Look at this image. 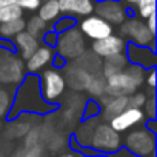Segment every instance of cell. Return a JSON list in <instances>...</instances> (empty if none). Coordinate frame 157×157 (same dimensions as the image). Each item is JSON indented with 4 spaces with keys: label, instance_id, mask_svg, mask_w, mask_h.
Listing matches in <instances>:
<instances>
[{
    "label": "cell",
    "instance_id": "1",
    "mask_svg": "<svg viewBox=\"0 0 157 157\" xmlns=\"http://www.w3.org/2000/svg\"><path fill=\"white\" fill-rule=\"evenodd\" d=\"M57 49L66 59H77L85 52L83 34L78 29H66L57 42Z\"/></svg>",
    "mask_w": 157,
    "mask_h": 157
},
{
    "label": "cell",
    "instance_id": "2",
    "mask_svg": "<svg viewBox=\"0 0 157 157\" xmlns=\"http://www.w3.org/2000/svg\"><path fill=\"white\" fill-rule=\"evenodd\" d=\"M23 77V63L11 52L0 51V82L17 83Z\"/></svg>",
    "mask_w": 157,
    "mask_h": 157
},
{
    "label": "cell",
    "instance_id": "3",
    "mask_svg": "<svg viewBox=\"0 0 157 157\" xmlns=\"http://www.w3.org/2000/svg\"><path fill=\"white\" fill-rule=\"evenodd\" d=\"M90 143H91L96 149L114 151V149H117L119 145H120V136H119V132L114 131L111 126H108V125H99V126L94 128Z\"/></svg>",
    "mask_w": 157,
    "mask_h": 157
},
{
    "label": "cell",
    "instance_id": "4",
    "mask_svg": "<svg viewBox=\"0 0 157 157\" xmlns=\"http://www.w3.org/2000/svg\"><path fill=\"white\" fill-rule=\"evenodd\" d=\"M136 90H137V85L131 78V75L126 71H122L119 74H114V75L108 77L105 93L113 96V97H122V96L134 94Z\"/></svg>",
    "mask_w": 157,
    "mask_h": 157
},
{
    "label": "cell",
    "instance_id": "5",
    "mask_svg": "<svg viewBox=\"0 0 157 157\" xmlns=\"http://www.w3.org/2000/svg\"><path fill=\"white\" fill-rule=\"evenodd\" d=\"M126 146L136 152L137 155H142V157H146L149 154L154 152V148H155V139L154 136L146 131V129H139V131H134L131 132L128 137H126Z\"/></svg>",
    "mask_w": 157,
    "mask_h": 157
},
{
    "label": "cell",
    "instance_id": "6",
    "mask_svg": "<svg viewBox=\"0 0 157 157\" xmlns=\"http://www.w3.org/2000/svg\"><path fill=\"white\" fill-rule=\"evenodd\" d=\"M97 16L109 25H122L125 22V8L117 0H102L94 8Z\"/></svg>",
    "mask_w": 157,
    "mask_h": 157
},
{
    "label": "cell",
    "instance_id": "7",
    "mask_svg": "<svg viewBox=\"0 0 157 157\" xmlns=\"http://www.w3.org/2000/svg\"><path fill=\"white\" fill-rule=\"evenodd\" d=\"M80 33L93 40H100L113 34V26L99 16H90L80 23Z\"/></svg>",
    "mask_w": 157,
    "mask_h": 157
},
{
    "label": "cell",
    "instance_id": "8",
    "mask_svg": "<svg viewBox=\"0 0 157 157\" xmlns=\"http://www.w3.org/2000/svg\"><path fill=\"white\" fill-rule=\"evenodd\" d=\"M122 33L142 46H145V45H148L154 40V34L148 29L146 23H143L137 19H131L128 22H123L122 23Z\"/></svg>",
    "mask_w": 157,
    "mask_h": 157
},
{
    "label": "cell",
    "instance_id": "9",
    "mask_svg": "<svg viewBox=\"0 0 157 157\" xmlns=\"http://www.w3.org/2000/svg\"><path fill=\"white\" fill-rule=\"evenodd\" d=\"M65 90V78L52 69L43 72V96L48 100L57 99Z\"/></svg>",
    "mask_w": 157,
    "mask_h": 157
},
{
    "label": "cell",
    "instance_id": "10",
    "mask_svg": "<svg viewBox=\"0 0 157 157\" xmlns=\"http://www.w3.org/2000/svg\"><path fill=\"white\" fill-rule=\"evenodd\" d=\"M123 48H125L123 39L113 36V34L105 37V39L94 40V43H93V52L100 56V57H109V56L119 54L123 51Z\"/></svg>",
    "mask_w": 157,
    "mask_h": 157
},
{
    "label": "cell",
    "instance_id": "11",
    "mask_svg": "<svg viewBox=\"0 0 157 157\" xmlns=\"http://www.w3.org/2000/svg\"><path fill=\"white\" fill-rule=\"evenodd\" d=\"M142 119H143V113L140 108H126L119 116L111 119V128L120 132L131 128L132 125H137L139 122H142Z\"/></svg>",
    "mask_w": 157,
    "mask_h": 157
},
{
    "label": "cell",
    "instance_id": "12",
    "mask_svg": "<svg viewBox=\"0 0 157 157\" xmlns=\"http://www.w3.org/2000/svg\"><path fill=\"white\" fill-rule=\"evenodd\" d=\"M65 77H66L65 83H68L75 91H82V90H86V85L90 82L91 74L72 63V65L65 68Z\"/></svg>",
    "mask_w": 157,
    "mask_h": 157
},
{
    "label": "cell",
    "instance_id": "13",
    "mask_svg": "<svg viewBox=\"0 0 157 157\" xmlns=\"http://www.w3.org/2000/svg\"><path fill=\"white\" fill-rule=\"evenodd\" d=\"M60 13L75 14V16H90L94 11L93 0H59Z\"/></svg>",
    "mask_w": 157,
    "mask_h": 157
},
{
    "label": "cell",
    "instance_id": "14",
    "mask_svg": "<svg viewBox=\"0 0 157 157\" xmlns=\"http://www.w3.org/2000/svg\"><path fill=\"white\" fill-rule=\"evenodd\" d=\"M16 43H17L20 52H22V57L26 59V60H28V59L37 51V48H39L37 39H36L34 36L28 34L26 31H22V33H19V34L16 36Z\"/></svg>",
    "mask_w": 157,
    "mask_h": 157
},
{
    "label": "cell",
    "instance_id": "15",
    "mask_svg": "<svg viewBox=\"0 0 157 157\" xmlns=\"http://www.w3.org/2000/svg\"><path fill=\"white\" fill-rule=\"evenodd\" d=\"M125 66H126V57L122 52H119V54H114V56H109L105 59V62L102 63V69H103L102 74L108 78L114 74L122 72L125 69Z\"/></svg>",
    "mask_w": 157,
    "mask_h": 157
},
{
    "label": "cell",
    "instance_id": "16",
    "mask_svg": "<svg viewBox=\"0 0 157 157\" xmlns=\"http://www.w3.org/2000/svg\"><path fill=\"white\" fill-rule=\"evenodd\" d=\"M74 65H77L78 68L85 69L90 74H96V72H99L102 69V62H100L99 56L94 54V52H83V54H80L75 59Z\"/></svg>",
    "mask_w": 157,
    "mask_h": 157
},
{
    "label": "cell",
    "instance_id": "17",
    "mask_svg": "<svg viewBox=\"0 0 157 157\" xmlns=\"http://www.w3.org/2000/svg\"><path fill=\"white\" fill-rule=\"evenodd\" d=\"M128 108V96H122V97H113L103 108V117L111 120L116 116H119L123 109Z\"/></svg>",
    "mask_w": 157,
    "mask_h": 157
},
{
    "label": "cell",
    "instance_id": "18",
    "mask_svg": "<svg viewBox=\"0 0 157 157\" xmlns=\"http://www.w3.org/2000/svg\"><path fill=\"white\" fill-rule=\"evenodd\" d=\"M51 56H52V52L49 48H37V51L28 59V69L29 71L40 69L51 60Z\"/></svg>",
    "mask_w": 157,
    "mask_h": 157
},
{
    "label": "cell",
    "instance_id": "19",
    "mask_svg": "<svg viewBox=\"0 0 157 157\" xmlns=\"http://www.w3.org/2000/svg\"><path fill=\"white\" fill-rule=\"evenodd\" d=\"M86 90L91 96H96V97H100L105 94V90H106V77L103 74H91L90 77V82L86 85Z\"/></svg>",
    "mask_w": 157,
    "mask_h": 157
},
{
    "label": "cell",
    "instance_id": "20",
    "mask_svg": "<svg viewBox=\"0 0 157 157\" xmlns=\"http://www.w3.org/2000/svg\"><path fill=\"white\" fill-rule=\"evenodd\" d=\"M60 14L59 0H45V3L39 6V17L43 22H51Z\"/></svg>",
    "mask_w": 157,
    "mask_h": 157
},
{
    "label": "cell",
    "instance_id": "21",
    "mask_svg": "<svg viewBox=\"0 0 157 157\" xmlns=\"http://www.w3.org/2000/svg\"><path fill=\"white\" fill-rule=\"evenodd\" d=\"M25 25H26V22L22 17L16 19V20H11V22H6V23H2L0 25V34L5 36V37L17 36L19 33H22L25 29Z\"/></svg>",
    "mask_w": 157,
    "mask_h": 157
},
{
    "label": "cell",
    "instance_id": "22",
    "mask_svg": "<svg viewBox=\"0 0 157 157\" xmlns=\"http://www.w3.org/2000/svg\"><path fill=\"white\" fill-rule=\"evenodd\" d=\"M22 8L17 3H11L6 6H0V23H6L22 17Z\"/></svg>",
    "mask_w": 157,
    "mask_h": 157
},
{
    "label": "cell",
    "instance_id": "23",
    "mask_svg": "<svg viewBox=\"0 0 157 157\" xmlns=\"http://www.w3.org/2000/svg\"><path fill=\"white\" fill-rule=\"evenodd\" d=\"M29 123L26 122H13L11 125H8L6 128V137L10 139H19V137H23L28 131H29Z\"/></svg>",
    "mask_w": 157,
    "mask_h": 157
},
{
    "label": "cell",
    "instance_id": "24",
    "mask_svg": "<svg viewBox=\"0 0 157 157\" xmlns=\"http://www.w3.org/2000/svg\"><path fill=\"white\" fill-rule=\"evenodd\" d=\"M45 26H46V22H43L39 16H34V17H31L29 19V22L25 25V28H26V33L28 34H31V36H39L43 29H45Z\"/></svg>",
    "mask_w": 157,
    "mask_h": 157
},
{
    "label": "cell",
    "instance_id": "25",
    "mask_svg": "<svg viewBox=\"0 0 157 157\" xmlns=\"http://www.w3.org/2000/svg\"><path fill=\"white\" fill-rule=\"evenodd\" d=\"M139 14L143 19H148L149 16L155 14V0H139Z\"/></svg>",
    "mask_w": 157,
    "mask_h": 157
},
{
    "label": "cell",
    "instance_id": "26",
    "mask_svg": "<svg viewBox=\"0 0 157 157\" xmlns=\"http://www.w3.org/2000/svg\"><path fill=\"white\" fill-rule=\"evenodd\" d=\"M42 143V134H40V128H29V131L25 134V148L34 146V145H40Z\"/></svg>",
    "mask_w": 157,
    "mask_h": 157
},
{
    "label": "cell",
    "instance_id": "27",
    "mask_svg": "<svg viewBox=\"0 0 157 157\" xmlns=\"http://www.w3.org/2000/svg\"><path fill=\"white\" fill-rule=\"evenodd\" d=\"M125 71L131 75V78L136 82L137 86L142 85V82H143V71H142V68H139V66H129V68H126Z\"/></svg>",
    "mask_w": 157,
    "mask_h": 157
},
{
    "label": "cell",
    "instance_id": "28",
    "mask_svg": "<svg viewBox=\"0 0 157 157\" xmlns=\"http://www.w3.org/2000/svg\"><path fill=\"white\" fill-rule=\"evenodd\" d=\"M48 143H49V149L51 151H59V149H62L65 146V137L60 136V134H52L49 137Z\"/></svg>",
    "mask_w": 157,
    "mask_h": 157
},
{
    "label": "cell",
    "instance_id": "29",
    "mask_svg": "<svg viewBox=\"0 0 157 157\" xmlns=\"http://www.w3.org/2000/svg\"><path fill=\"white\" fill-rule=\"evenodd\" d=\"M146 99L145 94H131L128 96V108H140L142 105H145Z\"/></svg>",
    "mask_w": 157,
    "mask_h": 157
},
{
    "label": "cell",
    "instance_id": "30",
    "mask_svg": "<svg viewBox=\"0 0 157 157\" xmlns=\"http://www.w3.org/2000/svg\"><path fill=\"white\" fill-rule=\"evenodd\" d=\"M10 108V94L6 91H0V117H3Z\"/></svg>",
    "mask_w": 157,
    "mask_h": 157
},
{
    "label": "cell",
    "instance_id": "31",
    "mask_svg": "<svg viewBox=\"0 0 157 157\" xmlns=\"http://www.w3.org/2000/svg\"><path fill=\"white\" fill-rule=\"evenodd\" d=\"M16 3L22 8V10H29L34 11L40 6V0H16Z\"/></svg>",
    "mask_w": 157,
    "mask_h": 157
},
{
    "label": "cell",
    "instance_id": "32",
    "mask_svg": "<svg viewBox=\"0 0 157 157\" xmlns=\"http://www.w3.org/2000/svg\"><path fill=\"white\" fill-rule=\"evenodd\" d=\"M25 157H43V146L34 145V146L25 148Z\"/></svg>",
    "mask_w": 157,
    "mask_h": 157
},
{
    "label": "cell",
    "instance_id": "33",
    "mask_svg": "<svg viewBox=\"0 0 157 157\" xmlns=\"http://www.w3.org/2000/svg\"><path fill=\"white\" fill-rule=\"evenodd\" d=\"M145 106H146V114L154 119L155 117V99H151L148 102H145Z\"/></svg>",
    "mask_w": 157,
    "mask_h": 157
},
{
    "label": "cell",
    "instance_id": "34",
    "mask_svg": "<svg viewBox=\"0 0 157 157\" xmlns=\"http://www.w3.org/2000/svg\"><path fill=\"white\" fill-rule=\"evenodd\" d=\"M146 26H148V29H149L152 34H155V14H152V16L148 17V23H146Z\"/></svg>",
    "mask_w": 157,
    "mask_h": 157
},
{
    "label": "cell",
    "instance_id": "35",
    "mask_svg": "<svg viewBox=\"0 0 157 157\" xmlns=\"http://www.w3.org/2000/svg\"><path fill=\"white\" fill-rule=\"evenodd\" d=\"M148 85H149L151 88L155 86V72H154V71H151V74H149V77H148Z\"/></svg>",
    "mask_w": 157,
    "mask_h": 157
},
{
    "label": "cell",
    "instance_id": "36",
    "mask_svg": "<svg viewBox=\"0 0 157 157\" xmlns=\"http://www.w3.org/2000/svg\"><path fill=\"white\" fill-rule=\"evenodd\" d=\"M11 157H25V148H19L14 151V154Z\"/></svg>",
    "mask_w": 157,
    "mask_h": 157
},
{
    "label": "cell",
    "instance_id": "37",
    "mask_svg": "<svg viewBox=\"0 0 157 157\" xmlns=\"http://www.w3.org/2000/svg\"><path fill=\"white\" fill-rule=\"evenodd\" d=\"M11 3H16V0H0V6H6Z\"/></svg>",
    "mask_w": 157,
    "mask_h": 157
},
{
    "label": "cell",
    "instance_id": "38",
    "mask_svg": "<svg viewBox=\"0 0 157 157\" xmlns=\"http://www.w3.org/2000/svg\"><path fill=\"white\" fill-rule=\"evenodd\" d=\"M126 3H129V5H137L139 3V0H125Z\"/></svg>",
    "mask_w": 157,
    "mask_h": 157
},
{
    "label": "cell",
    "instance_id": "39",
    "mask_svg": "<svg viewBox=\"0 0 157 157\" xmlns=\"http://www.w3.org/2000/svg\"><path fill=\"white\" fill-rule=\"evenodd\" d=\"M63 157H74L72 154H66V155H63Z\"/></svg>",
    "mask_w": 157,
    "mask_h": 157
},
{
    "label": "cell",
    "instance_id": "40",
    "mask_svg": "<svg viewBox=\"0 0 157 157\" xmlns=\"http://www.w3.org/2000/svg\"><path fill=\"white\" fill-rule=\"evenodd\" d=\"M0 157H6V155H5V154H3L2 151H0Z\"/></svg>",
    "mask_w": 157,
    "mask_h": 157
},
{
    "label": "cell",
    "instance_id": "41",
    "mask_svg": "<svg viewBox=\"0 0 157 157\" xmlns=\"http://www.w3.org/2000/svg\"><path fill=\"white\" fill-rule=\"evenodd\" d=\"M0 128H2V122H0Z\"/></svg>",
    "mask_w": 157,
    "mask_h": 157
}]
</instances>
